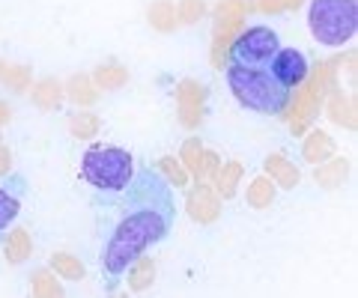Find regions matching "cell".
<instances>
[{"label": "cell", "mask_w": 358, "mask_h": 298, "mask_svg": "<svg viewBox=\"0 0 358 298\" xmlns=\"http://www.w3.org/2000/svg\"><path fill=\"white\" fill-rule=\"evenodd\" d=\"M96 230L102 236L99 266L105 290L114 292L129 262L147 248L159 245L173 233L176 224V194L159 167H134V176L122 191L96 197Z\"/></svg>", "instance_id": "cell-1"}, {"label": "cell", "mask_w": 358, "mask_h": 298, "mask_svg": "<svg viewBox=\"0 0 358 298\" xmlns=\"http://www.w3.org/2000/svg\"><path fill=\"white\" fill-rule=\"evenodd\" d=\"M227 84L236 102L254 114L278 117L289 105V90L275 81V75L266 66H227Z\"/></svg>", "instance_id": "cell-2"}, {"label": "cell", "mask_w": 358, "mask_h": 298, "mask_svg": "<svg viewBox=\"0 0 358 298\" xmlns=\"http://www.w3.org/2000/svg\"><path fill=\"white\" fill-rule=\"evenodd\" d=\"M308 27L320 45L341 48L352 42L358 30V3L355 0H310Z\"/></svg>", "instance_id": "cell-3"}, {"label": "cell", "mask_w": 358, "mask_h": 298, "mask_svg": "<svg viewBox=\"0 0 358 298\" xmlns=\"http://www.w3.org/2000/svg\"><path fill=\"white\" fill-rule=\"evenodd\" d=\"M81 176L99 194L122 191L134 176V158L120 147H90L81 158Z\"/></svg>", "instance_id": "cell-4"}, {"label": "cell", "mask_w": 358, "mask_h": 298, "mask_svg": "<svg viewBox=\"0 0 358 298\" xmlns=\"http://www.w3.org/2000/svg\"><path fill=\"white\" fill-rule=\"evenodd\" d=\"M281 48L278 42V33L272 27L254 24L248 30H242L236 39L230 42L227 57L236 66H268V60L275 57V51Z\"/></svg>", "instance_id": "cell-5"}, {"label": "cell", "mask_w": 358, "mask_h": 298, "mask_svg": "<svg viewBox=\"0 0 358 298\" xmlns=\"http://www.w3.org/2000/svg\"><path fill=\"white\" fill-rule=\"evenodd\" d=\"M266 69L275 75V81L281 87H287V90H296L299 84L308 81L310 66H308V57L299 48H278Z\"/></svg>", "instance_id": "cell-6"}, {"label": "cell", "mask_w": 358, "mask_h": 298, "mask_svg": "<svg viewBox=\"0 0 358 298\" xmlns=\"http://www.w3.org/2000/svg\"><path fill=\"white\" fill-rule=\"evenodd\" d=\"M185 209L197 224H212V221H218V215H221V200H218L215 188L206 185V179H197L194 188L185 197Z\"/></svg>", "instance_id": "cell-7"}, {"label": "cell", "mask_w": 358, "mask_h": 298, "mask_svg": "<svg viewBox=\"0 0 358 298\" xmlns=\"http://www.w3.org/2000/svg\"><path fill=\"white\" fill-rule=\"evenodd\" d=\"M21 194H24V179H18L15 188H9V182H0V233L9 230V224L18 218Z\"/></svg>", "instance_id": "cell-8"}, {"label": "cell", "mask_w": 358, "mask_h": 298, "mask_svg": "<svg viewBox=\"0 0 358 298\" xmlns=\"http://www.w3.org/2000/svg\"><path fill=\"white\" fill-rule=\"evenodd\" d=\"M33 253V239L24 227H15L9 230V233H3V257L6 262H13V266H18V262H24L27 257Z\"/></svg>", "instance_id": "cell-9"}, {"label": "cell", "mask_w": 358, "mask_h": 298, "mask_svg": "<svg viewBox=\"0 0 358 298\" xmlns=\"http://www.w3.org/2000/svg\"><path fill=\"white\" fill-rule=\"evenodd\" d=\"M122 274H126V283H129L131 292H143V290H150L152 281H155V262L141 253V257H134L129 262V269Z\"/></svg>", "instance_id": "cell-10"}, {"label": "cell", "mask_w": 358, "mask_h": 298, "mask_svg": "<svg viewBox=\"0 0 358 298\" xmlns=\"http://www.w3.org/2000/svg\"><path fill=\"white\" fill-rule=\"evenodd\" d=\"M242 164L239 161H218V167L212 170V185H215V191L224 197V200H230L233 194H236V185L242 179Z\"/></svg>", "instance_id": "cell-11"}, {"label": "cell", "mask_w": 358, "mask_h": 298, "mask_svg": "<svg viewBox=\"0 0 358 298\" xmlns=\"http://www.w3.org/2000/svg\"><path fill=\"white\" fill-rule=\"evenodd\" d=\"M266 176L275 179V185H281V188H296L299 185L296 164L287 161V156H281V152H275V156L266 158Z\"/></svg>", "instance_id": "cell-12"}, {"label": "cell", "mask_w": 358, "mask_h": 298, "mask_svg": "<svg viewBox=\"0 0 358 298\" xmlns=\"http://www.w3.org/2000/svg\"><path fill=\"white\" fill-rule=\"evenodd\" d=\"M334 156V140L326 135V131H310V135L305 137V143H301V158H305L308 164H320Z\"/></svg>", "instance_id": "cell-13"}, {"label": "cell", "mask_w": 358, "mask_h": 298, "mask_svg": "<svg viewBox=\"0 0 358 298\" xmlns=\"http://www.w3.org/2000/svg\"><path fill=\"white\" fill-rule=\"evenodd\" d=\"M30 98H33V105L42 107V110H57L63 102V84L57 78H42V81L33 84Z\"/></svg>", "instance_id": "cell-14"}, {"label": "cell", "mask_w": 358, "mask_h": 298, "mask_svg": "<svg viewBox=\"0 0 358 298\" xmlns=\"http://www.w3.org/2000/svg\"><path fill=\"white\" fill-rule=\"evenodd\" d=\"M346 173H350V161L346 158H326V161L317 164L313 179H317L322 188H338V185H343Z\"/></svg>", "instance_id": "cell-15"}, {"label": "cell", "mask_w": 358, "mask_h": 298, "mask_svg": "<svg viewBox=\"0 0 358 298\" xmlns=\"http://www.w3.org/2000/svg\"><path fill=\"white\" fill-rule=\"evenodd\" d=\"M251 209H268L275 203V182L268 176H257V179L248 185V194H245Z\"/></svg>", "instance_id": "cell-16"}, {"label": "cell", "mask_w": 358, "mask_h": 298, "mask_svg": "<svg viewBox=\"0 0 358 298\" xmlns=\"http://www.w3.org/2000/svg\"><path fill=\"white\" fill-rule=\"evenodd\" d=\"M63 90L78 105H93L99 98V93H96L99 87L93 84V78H87V75H75V78H69V84H66Z\"/></svg>", "instance_id": "cell-17"}, {"label": "cell", "mask_w": 358, "mask_h": 298, "mask_svg": "<svg viewBox=\"0 0 358 298\" xmlns=\"http://www.w3.org/2000/svg\"><path fill=\"white\" fill-rule=\"evenodd\" d=\"M126 81H129V72L117 63H105L93 72V84L99 87V90H120Z\"/></svg>", "instance_id": "cell-18"}, {"label": "cell", "mask_w": 358, "mask_h": 298, "mask_svg": "<svg viewBox=\"0 0 358 298\" xmlns=\"http://www.w3.org/2000/svg\"><path fill=\"white\" fill-rule=\"evenodd\" d=\"M51 271L60 274L63 281H84V274H87L84 262L78 257H72V253H54L51 257Z\"/></svg>", "instance_id": "cell-19"}, {"label": "cell", "mask_w": 358, "mask_h": 298, "mask_svg": "<svg viewBox=\"0 0 358 298\" xmlns=\"http://www.w3.org/2000/svg\"><path fill=\"white\" fill-rule=\"evenodd\" d=\"M176 102H179V107H203L206 87L200 81H182L176 87Z\"/></svg>", "instance_id": "cell-20"}, {"label": "cell", "mask_w": 358, "mask_h": 298, "mask_svg": "<svg viewBox=\"0 0 358 298\" xmlns=\"http://www.w3.org/2000/svg\"><path fill=\"white\" fill-rule=\"evenodd\" d=\"M150 24L155 30H162V33L176 27V6L171 3V0H159V3L150 6Z\"/></svg>", "instance_id": "cell-21"}, {"label": "cell", "mask_w": 358, "mask_h": 298, "mask_svg": "<svg viewBox=\"0 0 358 298\" xmlns=\"http://www.w3.org/2000/svg\"><path fill=\"white\" fill-rule=\"evenodd\" d=\"M30 292L33 295H63V286L57 283V274L48 269H39L30 274Z\"/></svg>", "instance_id": "cell-22"}, {"label": "cell", "mask_w": 358, "mask_h": 298, "mask_svg": "<svg viewBox=\"0 0 358 298\" xmlns=\"http://www.w3.org/2000/svg\"><path fill=\"white\" fill-rule=\"evenodd\" d=\"M99 128H102V119H99L96 114H75L69 119L72 137H96Z\"/></svg>", "instance_id": "cell-23"}, {"label": "cell", "mask_w": 358, "mask_h": 298, "mask_svg": "<svg viewBox=\"0 0 358 298\" xmlns=\"http://www.w3.org/2000/svg\"><path fill=\"white\" fill-rule=\"evenodd\" d=\"M155 167L162 170V176L173 185V188H182V185H188V170H185L173 156H164L159 164H155Z\"/></svg>", "instance_id": "cell-24"}, {"label": "cell", "mask_w": 358, "mask_h": 298, "mask_svg": "<svg viewBox=\"0 0 358 298\" xmlns=\"http://www.w3.org/2000/svg\"><path fill=\"white\" fill-rule=\"evenodd\" d=\"M331 119L334 123H341V126H346V128H355V117H352V98H343V96H334L331 98Z\"/></svg>", "instance_id": "cell-25"}, {"label": "cell", "mask_w": 358, "mask_h": 298, "mask_svg": "<svg viewBox=\"0 0 358 298\" xmlns=\"http://www.w3.org/2000/svg\"><path fill=\"white\" fill-rule=\"evenodd\" d=\"M0 78L9 84V90H30V69L27 66H6Z\"/></svg>", "instance_id": "cell-26"}, {"label": "cell", "mask_w": 358, "mask_h": 298, "mask_svg": "<svg viewBox=\"0 0 358 298\" xmlns=\"http://www.w3.org/2000/svg\"><path fill=\"white\" fill-rule=\"evenodd\" d=\"M203 13H206L203 0H179V6H176V15L182 24H194L197 18H203Z\"/></svg>", "instance_id": "cell-27"}, {"label": "cell", "mask_w": 358, "mask_h": 298, "mask_svg": "<svg viewBox=\"0 0 358 298\" xmlns=\"http://www.w3.org/2000/svg\"><path fill=\"white\" fill-rule=\"evenodd\" d=\"M200 152H203V143H200V137H188L185 143H182V167L185 170H192V173H197V161H200Z\"/></svg>", "instance_id": "cell-28"}, {"label": "cell", "mask_w": 358, "mask_h": 298, "mask_svg": "<svg viewBox=\"0 0 358 298\" xmlns=\"http://www.w3.org/2000/svg\"><path fill=\"white\" fill-rule=\"evenodd\" d=\"M218 167V156L212 149H203L200 152V161H197V173H194V179H209L212 170Z\"/></svg>", "instance_id": "cell-29"}, {"label": "cell", "mask_w": 358, "mask_h": 298, "mask_svg": "<svg viewBox=\"0 0 358 298\" xmlns=\"http://www.w3.org/2000/svg\"><path fill=\"white\" fill-rule=\"evenodd\" d=\"M179 119H182V126L194 128L203 119V107H179Z\"/></svg>", "instance_id": "cell-30"}, {"label": "cell", "mask_w": 358, "mask_h": 298, "mask_svg": "<svg viewBox=\"0 0 358 298\" xmlns=\"http://www.w3.org/2000/svg\"><path fill=\"white\" fill-rule=\"evenodd\" d=\"M9 170H13V152L6 147H0V176H6Z\"/></svg>", "instance_id": "cell-31"}, {"label": "cell", "mask_w": 358, "mask_h": 298, "mask_svg": "<svg viewBox=\"0 0 358 298\" xmlns=\"http://www.w3.org/2000/svg\"><path fill=\"white\" fill-rule=\"evenodd\" d=\"M281 6H284V0H263V9H266V13H278Z\"/></svg>", "instance_id": "cell-32"}, {"label": "cell", "mask_w": 358, "mask_h": 298, "mask_svg": "<svg viewBox=\"0 0 358 298\" xmlns=\"http://www.w3.org/2000/svg\"><path fill=\"white\" fill-rule=\"evenodd\" d=\"M9 114H13V110H9L3 102H0V123H6V119H9Z\"/></svg>", "instance_id": "cell-33"}, {"label": "cell", "mask_w": 358, "mask_h": 298, "mask_svg": "<svg viewBox=\"0 0 358 298\" xmlns=\"http://www.w3.org/2000/svg\"><path fill=\"white\" fill-rule=\"evenodd\" d=\"M3 69H6V66H3V63H0V75H3Z\"/></svg>", "instance_id": "cell-34"}]
</instances>
